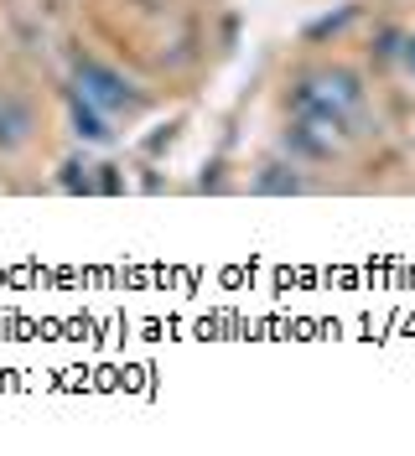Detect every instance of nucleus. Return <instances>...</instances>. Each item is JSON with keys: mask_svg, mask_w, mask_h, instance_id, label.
Returning <instances> with one entry per match:
<instances>
[{"mask_svg": "<svg viewBox=\"0 0 415 456\" xmlns=\"http://www.w3.org/2000/svg\"><path fill=\"white\" fill-rule=\"evenodd\" d=\"M286 104L291 114H332V119H343V125H353L369 104V88L353 68H343V62H322V68H302L291 88H286Z\"/></svg>", "mask_w": 415, "mask_h": 456, "instance_id": "nucleus-1", "label": "nucleus"}, {"mask_svg": "<svg viewBox=\"0 0 415 456\" xmlns=\"http://www.w3.org/2000/svg\"><path fill=\"white\" fill-rule=\"evenodd\" d=\"M73 94H79V99H88L94 110H104L110 119H114V114L140 110L136 84H130L120 68L99 62V57H79V62H73Z\"/></svg>", "mask_w": 415, "mask_h": 456, "instance_id": "nucleus-2", "label": "nucleus"}, {"mask_svg": "<svg viewBox=\"0 0 415 456\" xmlns=\"http://www.w3.org/2000/svg\"><path fill=\"white\" fill-rule=\"evenodd\" d=\"M348 135H353V125H343L332 114H291L280 141L291 151V161H337Z\"/></svg>", "mask_w": 415, "mask_h": 456, "instance_id": "nucleus-3", "label": "nucleus"}, {"mask_svg": "<svg viewBox=\"0 0 415 456\" xmlns=\"http://www.w3.org/2000/svg\"><path fill=\"white\" fill-rule=\"evenodd\" d=\"M31 135H37V110H31V99H21V94H0V156L21 151Z\"/></svg>", "mask_w": 415, "mask_h": 456, "instance_id": "nucleus-4", "label": "nucleus"}, {"mask_svg": "<svg viewBox=\"0 0 415 456\" xmlns=\"http://www.w3.org/2000/svg\"><path fill=\"white\" fill-rule=\"evenodd\" d=\"M68 125H73V135H79L83 145H110L114 130H110V114L94 110L88 99H79V94H68Z\"/></svg>", "mask_w": 415, "mask_h": 456, "instance_id": "nucleus-5", "label": "nucleus"}, {"mask_svg": "<svg viewBox=\"0 0 415 456\" xmlns=\"http://www.w3.org/2000/svg\"><path fill=\"white\" fill-rule=\"evenodd\" d=\"M249 187L260 198H296V192H306V176L296 171V161H270V167H260V176Z\"/></svg>", "mask_w": 415, "mask_h": 456, "instance_id": "nucleus-6", "label": "nucleus"}, {"mask_svg": "<svg viewBox=\"0 0 415 456\" xmlns=\"http://www.w3.org/2000/svg\"><path fill=\"white\" fill-rule=\"evenodd\" d=\"M94 161H88V156H68V161H62V176H57V182H62V192H99V176H94Z\"/></svg>", "mask_w": 415, "mask_h": 456, "instance_id": "nucleus-7", "label": "nucleus"}, {"mask_svg": "<svg viewBox=\"0 0 415 456\" xmlns=\"http://www.w3.org/2000/svg\"><path fill=\"white\" fill-rule=\"evenodd\" d=\"M400 53H405V31H400V27H379L374 47H369L374 68H389V62H400Z\"/></svg>", "mask_w": 415, "mask_h": 456, "instance_id": "nucleus-8", "label": "nucleus"}, {"mask_svg": "<svg viewBox=\"0 0 415 456\" xmlns=\"http://www.w3.org/2000/svg\"><path fill=\"white\" fill-rule=\"evenodd\" d=\"M400 68L415 78V31H405V53H400Z\"/></svg>", "mask_w": 415, "mask_h": 456, "instance_id": "nucleus-9", "label": "nucleus"}]
</instances>
